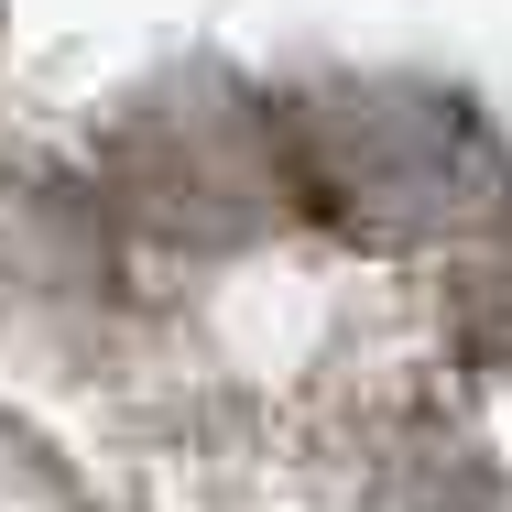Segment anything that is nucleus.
I'll list each match as a JSON object with an SVG mask.
<instances>
[{"instance_id":"obj_1","label":"nucleus","mask_w":512,"mask_h":512,"mask_svg":"<svg viewBox=\"0 0 512 512\" xmlns=\"http://www.w3.org/2000/svg\"><path fill=\"white\" fill-rule=\"evenodd\" d=\"M0 512H88L77 469H66L22 414H0Z\"/></svg>"}]
</instances>
